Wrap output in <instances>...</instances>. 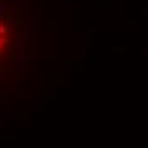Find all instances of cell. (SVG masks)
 I'll return each instance as SVG.
<instances>
[{
  "instance_id": "cell-1",
  "label": "cell",
  "mask_w": 148,
  "mask_h": 148,
  "mask_svg": "<svg viewBox=\"0 0 148 148\" xmlns=\"http://www.w3.org/2000/svg\"><path fill=\"white\" fill-rule=\"evenodd\" d=\"M7 26H5V24H0V36H2V38H5V34H7Z\"/></svg>"
},
{
  "instance_id": "cell-2",
  "label": "cell",
  "mask_w": 148,
  "mask_h": 148,
  "mask_svg": "<svg viewBox=\"0 0 148 148\" xmlns=\"http://www.w3.org/2000/svg\"><path fill=\"white\" fill-rule=\"evenodd\" d=\"M5 14V7H3V5H0V15H3Z\"/></svg>"
},
{
  "instance_id": "cell-3",
  "label": "cell",
  "mask_w": 148,
  "mask_h": 148,
  "mask_svg": "<svg viewBox=\"0 0 148 148\" xmlns=\"http://www.w3.org/2000/svg\"><path fill=\"white\" fill-rule=\"evenodd\" d=\"M5 92H9V94H14V92H15V87H12V89H5Z\"/></svg>"
},
{
  "instance_id": "cell-4",
  "label": "cell",
  "mask_w": 148,
  "mask_h": 148,
  "mask_svg": "<svg viewBox=\"0 0 148 148\" xmlns=\"http://www.w3.org/2000/svg\"><path fill=\"white\" fill-rule=\"evenodd\" d=\"M2 45H3V41H2V38H0V48H2Z\"/></svg>"
}]
</instances>
